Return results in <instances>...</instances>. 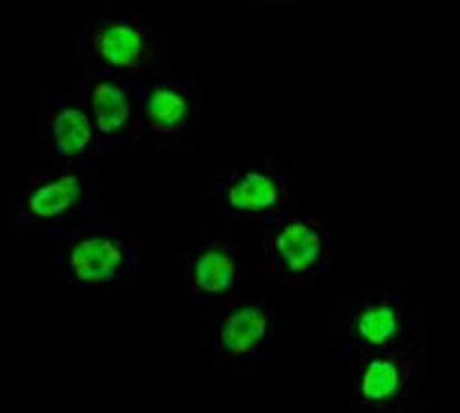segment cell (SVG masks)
<instances>
[{
  "label": "cell",
  "mask_w": 460,
  "mask_h": 413,
  "mask_svg": "<svg viewBox=\"0 0 460 413\" xmlns=\"http://www.w3.org/2000/svg\"><path fill=\"white\" fill-rule=\"evenodd\" d=\"M330 340L348 364L382 350H428L423 290L390 283L341 294L330 321Z\"/></svg>",
  "instance_id": "obj_1"
},
{
  "label": "cell",
  "mask_w": 460,
  "mask_h": 413,
  "mask_svg": "<svg viewBox=\"0 0 460 413\" xmlns=\"http://www.w3.org/2000/svg\"><path fill=\"white\" fill-rule=\"evenodd\" d=\"M37 238L56 242L51 268L73 289L115 290L143 286V243L120 218L97 216L64 229L42 230Z\"/></svg>",
  "instance_id": "obj_2"
},
{
  "label": "cell",
  "mask_w": 460,
  "mask_h": 413,
  "mask_svg": "<svg viewBox=\"0 0 460 413\" xmlns=\"http://www.w3.org/2000/svg\"><path fill=\"white\" fill-rule=\"evenodd\" d=\"M74 38L89 60L113 77L136 82L171 71L169 33L136 11L102 8L75 29Z\"/></svg>",
  "instance_id": "obj_3"
},
{
  "label": "cell",
  "mask_w": 460,
  "mask_h": 413,
  "mask_svg": "<svg viewBox=\"0 0 460 413\" xmlns=\"http://www.w3.org/2000/svg\"><path fill=\"white\" fill-rule=\"evenodd\" d=\"M98 167L29 169L11 198L8 227L22 236L64 229L97 218L100 214Z\"/></svg>",
  "instance_id": "obj_4"
},
{
  "label": "cell",
  "mask_w": 460,
  "mask_h": 413,
  "mask_svg": "<svg viewBox=\"0 0 460 413\" xmlns=\"http://www.w3.org/2000/svg\"><path fill=\"white\" fill-rule=\"evenodd\" d=\"M131 88L133 145L162 152L193 146L202 110V91L194 74L167 71L131 82Z\"/></svg>",
  "instance_id": "obj_5"
},
{
  "label": "cell",
  "mask_w": 460,
  "mask_h": 413,
  "mask_svg": "<svg viewBox=\"0 0 460 413\" xmlns=\"http://www.w3.org/2000/svg\"><path fill=\"white\" fill-rule=\"evenodd\" d=\"M265 276L288 289L312 290L336 263L339 233L325 216H279L265 223Z\"/></svg>",
  "instance_id": "obj_6"
},
{
  "label": "cell",
  "mask_w": 460,
  "mask_h": 413,
  "mask_svg": "<svg viewBox=\"0 0 460 413\" xmlns=\"http://www.w3.org/2000/svg\"><path fill=\"white\" fill-rule=\"evenodd\" d=\"M212 352L221 363L240 370L288 354L290 323L262 296L243 294L211 307Z\"/></svg>",
  "instance_id": "obj_7"
},
{
  "label": "cell",
  "mask_w": 460,
  "mask_h": 413,
  "mask_svg": "<svg viewBox=\"0 0 460 413\" xmlns=\"http://www.w3.org/2000/svg\"><path fill=\"white\" fill-rule=\"evenodd\" d=\"M350 406L358 413L421 412L426 409L428 350L394 349L349 363Z\"/></svg>",
  "instance_id": "obj_8"
},
{
  "label": "cell",
  "mask_w": 460,
  "mask_h": 413,
  "mask_svg": "<svg viewBox=\"0 0 460 413\" xmlns=\"http://www.w3.org/2000/svg\"><path fill=\"white\" fill-rule=\"evenodd\" d=\"M216 211L235 223H267L295 214L294 171L268 161L235 164L217 171L208 189Z\"/></svg>",
  "instance_id": "obj_9"
},
{
  "label": "cell",
  "mask_w": 460,
  "mask_h": 413,
  "mask_svg": "<svg viewBox=\"0 0 460 413\" xmlns=\"http://www.w3.org/2000/svg\"><path fill=\"white\" fill-rule=\"evenodd\" d=\"M73 84L95 127L98 164L119 160L125 145L133 143L136 102L131 82L100 71L74 42Z\"/></svg>",
  "instance_id": "obj_10"
},
{
  "label": "cell",
  "mask_w": 460,
  "mask_h": 413,
  "mask_svg": "<svg viewBox=\"0 0 460 413\" xmlns=\"http://www.w3.org/2000/svg\"><path fill=\"white\" fill-rule=\"evenodd\" d=\"M38 142L41 149V167H100L95 127L88 109L74 88L65 91L42 89Z\"/></svg>",
  "instance_id": "obj_11"
},
{
  "label": "cell",
  "mask_w": 460,
  "mask_h": 413,
  "mask_svg": "<svg viewBox=\"0 0 460 413\" xmlns=\"http://www.w3.org/2000/svg\"><path fill=\"white\" fill-rule=\"evenodd\" d=\"M243 250L235 239L209 232L199 238L182 258L185 292L194 303L216 307L243 292Z\"/></svg>",
  "instance_id": "obj_12"
}]
</instances>
